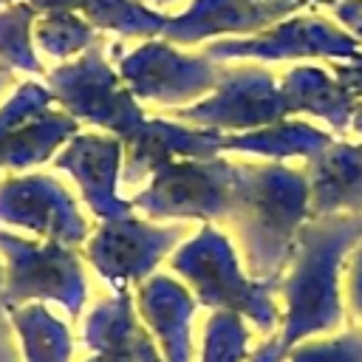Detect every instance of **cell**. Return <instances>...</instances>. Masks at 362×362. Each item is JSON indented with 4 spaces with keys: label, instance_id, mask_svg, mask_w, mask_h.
<instances>
[{
    "label": "cell",
    "instance_id": "1",
    "mask_svg": "<svg viewBox=\"0 0 362 362\" xmlns=\"http://www.w3.org/2000/svg\"><path fill=\"white\" fill-rule=\"evenodd\" d=\"M308 212V181L283 167L235 164L229 221L238 229L252 277L274 280L291 260L300 223Z\"/></svg>",
    "mask_w": 362,
    "mask_h": 362
},
{
    "label": "cell",
    "instance_id": "2",
    "mask_svg": "<svg viewBox=\"0 0 362 362\" xmlns=\"http://www.w3.org/2000/svg\"><path fill=\"white\" fill-rule=\"evenodd\" d=\"M362 238V215H322L300 226L291 255V274L283 283L288 300L283 351L308 334L328 331L339 322L342 305L337 291V269L345 252Z\"/></svg>",
    "mask_w": 362,
    "mask_h": 362
},
{
    "label": "cell",
    "instance_id": "3",
    "mask_svg": "<svg viewBox=\"0 0 362 362\" xmlns=\"http://www.w3.org/2000/svg\"><path fill=\"white\" fill-rule=\"evenodd\" d=\"M173 269L195 286L201 303L218 305L223 311L229 308L232 314H249L260 331H269L274 325L277 311L274 303L266 297L274 280H266L260 286L246 280L238 272L229 240L218 229L204 226L192 243L178 249V255L173 257Z\"/></svg>",
    "mask_w": 362,
    "mask_h": 362
},
{
    "label": "cell",
    "instance_id": "4",
    "mask_svg": "<svg viewBox=\"0 0 362 362\" xmlns=\"http://www.w3.org/2000/svg\"><path fill=\"white\" fill-rule=\"evenodd\" d=\"M235 164L212 158L167 161L158 167L156 181L136 198V206L156 218H226L232 206Z\"/></svg>",
    "mask_w": 362,
    "mask_h": 362
},
{
    "label": "cell",
    "instance_id": "5",
    "mask_svg": "<svg viewBox=\"0 0 362 362\" xmlns=\"http://www.w3.org/2000/svg\"><path fill=\"white\" fill-rule=\"evenodd\" d=\"M288 110L283 90H274L266 74H240L229 79L221 93L178 116L215 127H255L280 119Z\"/></svg>",
    "mask_w": 362,
    "mask_h": 362
},
{
    "label": "cell",
    "instance_id": "6",
    "mask_svg": "<svg viewBox=\"0 0 362 362\" xmlns=\"http://www.w3.org/2000/svg\"><path fill=\"white\" fill-rule=\"evenodd\" d=\"M127 76L133 79V88H139L141 96H156L164 102H178L215 85V71L209 68V62L187 59L158 45L133 54Z\"/></svg>",
    "mask_w": 362,
    "mask_h": 362
},
{
    "label": "cell",
    "instance_id": "7",
    "mask_svg": "<svg viewBox=\"0 0 362 362\" xmlns=\"http://www.w3.org/2000/svg\"><path fill=\"white\" fill-rule=\"evenodd\" d=\"M308 209L314 218L362 209V147L328 144L311 158Z\"/></svg>",
    "mask_w": 362,
    "mask_h": 362
},
{
    "label": "cell",
    "instance_id": "8",
    "mask_svg": "<svg viewBox=\"0 0 362 362\" xmlns=\"http://www.w3.org/2000/svg\"><path fill=\"white\" fill-rule=\"evenodd\" d=\"M354 40L339 37L320 20H297L269 37L246 42H218L209 54H260V57H288V54H354Z\"/></svg>",
    "mask_w": 362,
    "mask_h": 362
},
{
    "label": "cell",
    "instance_id": "9",
    "mask_svg": "<svg viewBox=\"0 0 362 362\" xmlns=\"http://www.w3.org/2000/svg\"><path fill=\"white\" fill-rule=\"evenodd\" d=\"M144 314L156 325V331L164 337V348L170 362H189V337H187V320L192 314V300L181 286H175L167 277L153 280L144 291Z\"/></svg>",
    "mask_w": 362,
    "mask_h": 362
},
{
    "label": "cell",
    "instance_id": "10",
    "mask_svg": "<svg viewBox=\"0 0 362 362\" xmlns=\"http://www.w3.org/2000/svg\"><path fill=\"white\" fill-rule=\"evenodd\" d=\"M331 139L308 124H274L269 130L252 133V136H238V139H223L221 150H252L263 156H320Z\"/></svg>",
    "mask_w": 362,
    "mask_h": 362
},
{
    "label": "cell",
    "instance_id": "11",
    "mask_svg": "<svg viewBox=\"0 0 362 362\" xmlns=\"http://www.w3.org/2000/svg\"><path fill=\"white\" fill-rule=\"evenodd\" d=\"M286 105L288 110L291 107H303V110H314L325 119H331L337 127L345 124L348 119V110H351V102L348 96L342 93L339 85H331L328 76L322 71H297L288 76L286 82Z\"/></svg>",
    "mask_w": 362,
    "mask_h": 362
},
{
    "label": "cell",
    "instance_id": "12",
    "mask_svg": "<svg viewBox=\"0 0 362 362\" xmlns=\"http://www.w3.org/2000/svg\"><path fill=\"white\" fill-rule=\"evenodd\" d=\"M246 348V331L240 317L232 311H221L206 325V351L204 362H240Z\"/></svg>",
    "mask_w": 362,
    "mask_h": 362
},
{
    "label": "cell",
    "instance_id": "13",
    "mask_svg": "<svg viewBox=\"0 0 362 362\" xmlns=\"http://www.w3.org/2000/svg\"><path fill=\"white\" fill-rule=\"evenodd\" d=\"M291 362H362V328L334 339L297 345L291 351Z\"/></svg>",
    "mask_w": 362,
    "mask_h": 362
},
{
    "label": "cell",
    "instance_id": "14",
    "mask_svg": "<svg viewBox=\"0 0 362 362\" xmlns=\"http://www.w3.org/2000/svg\"><path fill=\"white\" fill-rule=\"evenodd\" d=\"M351 303H354V311L362 317V243L356 246V257L351 269Z\"/></svg>",
    "mask_w": 362,
    "mask_h": 362
},
{
    "label": "cell",
    "instance_id": "15",
    "mask_svg": "<svg viewBox=\"0 0 362 362\" xmlns=\"http://www.w3.org/2000/svg\"><path fill=\"white\" fill-rule=\"evenodd\" d=\"M280 354H283V345H280V342H266V345L252 356V362H277Z\"/></svg>",
    "mask_w": 362,
    "mask_h": 362
}]
</instances>
